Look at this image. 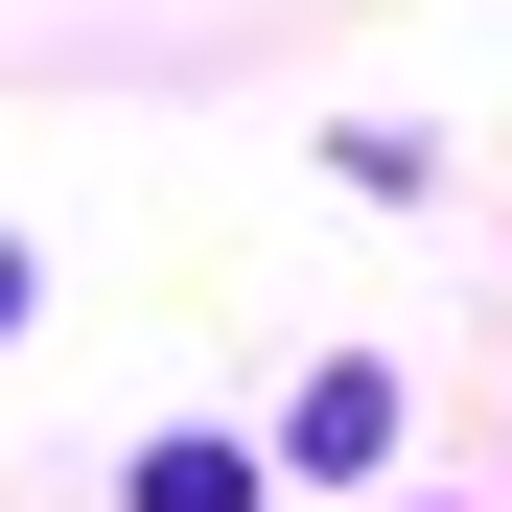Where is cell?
I'll return each mask as SVG.
<instances>
[{"label": "cell", "mask_w": 512, "mask_h": 512, "mask_svg": "<svg viewBox=\"0 0 512 512\" xmlns=\"http://www.w3.org/2000/svg\"><path fill=\"white\" fill-rule=\"evenodd\" d=\"M396 443V373H303V419H280V466H373Z\"/></svg>", "instance_id": "6da1fadb"}, {"label": "cell", "mask_w": 512, "mask_h": 512, "mask_svg": "<svg viewBox=\"0 0 512 512\" xmlns=\"http://www.w3.org/2000/svg\"><path fill=\"white\" fill-rule=\"evenodd\" d=\"M140 512H256V443H163V466H140Z\"/></svg>", "instance_id": "7a4b0ae2"}]
</instances>
